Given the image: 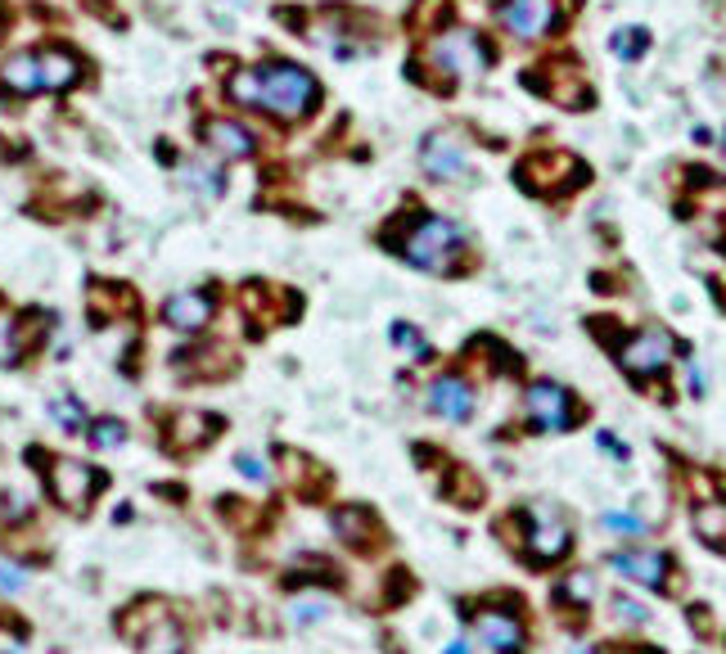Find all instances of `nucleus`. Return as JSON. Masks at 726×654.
Here are the masks:
<instances>
[{"instance_id":"nucleus-1","label":"nucleus","mask_w":726,"mask_h":654,"mask_svg":"<svg viewBox=\"0 0 726 654\" xmlns=\"http://www.w3.org/2000/svg\"><path fill=\"white\" fill-rule=\"evenodd\" d=\"M253 78H257V109H267V113H276L285 122L307 117L316 109V100H320L316 78L307 69H298V63H289V59L257 63Z\"/></svg>"},{"instance_id":"nucleus-2","label":"nucleus","mask_w":726,"mask_h":654,"mask_svg":"<svg viewBox=\"0 0 726 654\" xmlns=\"http://www.w3.org/2000/svg\"><path fill=\"white\" fill-rule=\"evenodd\" d=\"M460 244H466V235H460V226L447 222V217H416V222H407L398 235H392V248H398L411 267L438 272V276L456 267Z\"/></svg>"},{"instance_id":"nucleus-3","label":"nucleus","mask_w":726,"mask_h":654,"mask_svg":"<svg viewBox=\"0 0 726 654\" xmlns=\"http://www.w3.org/2000/svg\"><path fill=\"white\" fill-rule=\"evenodd\" d=\"M117 636L131 641L136 650L150 654H181L185 650V632L176 623V614L167 610V601H136L117 614Z\"/></svg>"},{"instance_id":"nucleus-4","label":"nucleus","mask_w":726,"mask_h":654,"mask_svg":"<svg viewBox=\"0 0 726 654\" xmlns=\"http://www.w3.org/2000/svg\"><path fill=\"white\" fill-rule=\"evenodd\" d=\"M429 59H433V69H442L447 78H460V82H466V78H483L488 63H492L483 37L470 32V28H451V32L433 37L429 41Z\"/></svg>"},{"instance_id":"nucleus-5","label":"nucleus","mask_w":726,"mask_h":654,"mask_svg":"<svg viewBox=\"0 0 726 654\" xmlns=\"http://www.w3.org/2000/svg\"><path fill=\"white\" fill-rule=\"evenodd\" d=\"M519 523H523V551H528V560L533 564H555V560H564L569 555V546H573V538H569V529H564V519L551 510V505H533V510H523L519 514Z\"/></svg>"},{"instance_id":"nucleus-6","label":"nucleus","mask_w":726,"mask_h":654,"mask_svg":"<svg viewBox=\"0 0 726 654\" xmlns=\"http://www.w3.org/2000/svg\"><path fill=\"white\" fill-rule=\"evenodd\" d=\"M100 483H104V474L91 470V466H82V461H50L45 466V488H50V497L63 510H78L82 514L91 505V497L100 492Z\"/></svg>"},{"instance_id":"nucleus-7","label":"nucleus","mask_w":726,"mask_h":654,"mask_svg":"<svg viewBox=\"0 0 726 654\" xmlns=\"http://www.w3.org/2000/svg\"><path fill=\"white\" fill-rule=\"evenodd\" d=\"M560 23L555 0H501V28L519 41H542Z\"/></svg>"},{"instance_id":"nucleus-8","label":"nucleus","mask_w":726,"mask_h":654,"mask_svg":"<svg viewBox=\"0 0 726 654\" xmlns=\"http://www.w3.org/2000/svg\"><path fill=\"white\" fill-rule=\"evenodd\" d=\"M618 361H623V370L636 375V379L664 375L668 361H673V339H668L664 330H641V335H632V339L618 348Z\"/></svg>"},{"instance_id":"nucleus-9","label":"nucleus","mask_w":726,"mask_h":654,"mask_svg":"<svg viewBox=\"0 0 726 654\" xmlns=\"http://www.w3.org/2000/svg\"><path fill=\"white\" fill-rule=\"evenodd\" d=\"M528 416H533V425H538V429L560 433V429H573V416H577V411H573L569 388H560V384L542 379V384L528 388Z\"/></svg>"},{"instance_id":"nucleus-10","label":"nucleus","mask_w":726,"mask_h":654,"mask_svg":"<svg viewBox=\"0 0 726 654\" xmlns=\"http://www.w3.org/2000/svg\"><path fill=\"white\" fill-rule=\"evenodd\" d=\"M213 311H217L213 294L185 289V294H172V298L163 303V325H167V330H181V335H200L204 325L213 320Z\"/></svg>"},{"instance_id":"nucleus-11","label":"nucleus","mask_w":726,"mask_h":654,"mask_svg":"<svg viewBox=\"0 0 726 654\" xmlns=\"http://www.w3.org/2000/svg\"><path fill=\"white\" fill-rule=\"evenodd\" d=\"M573 176H582V167L569 154H555V150H542V154H533L519 167V181L528 190H569Z\"/></svg>"},{"instance_id":"nucleus-12","label":"nucleus","mask_w":726,"mask_h":654,"mask_svg":"<svg viewBox=\"0 0 726 654\" xmlns=\"http://www.w3.org/2000/svg\"><path fill=\"white\" fill-rule=\"evenodd\" d=\"M335 533H339L352 551H361V555H370V551L384 546V523H379L375 510H366V505H344V510H335Z\"/></svg>"},{"instance_id":"nucleus-13","label":"nucleus","mask_w":726,"mask_h":654,"mask_svg":"<svg viewBox=\"0 0 726 654\" xmlns=\"http://www.w3.org/2000/svg\"><path fill=\"white\" fill-rule=\"evenodd\" d=\"M429 411L447 416V420H470L474 416V392L466 379H456V375H442L429 384Z\"/></svg>"},{"instance_id":"nucleus-14","label":"nucleus","mask_w":726,"mask_h":654,"mask_svg":"<svg viewBox=\"0 0 726 654\" xmlns=\"http://www.w3.org/2000/svg\"><path fill=\"white\" fill-rule=\"evenodd\" d=\"M204 145L217 154V159H248L253 154V131L231 122V117H208L204 122Z\"/></svg>"},{"instance_id":"nucleus-15","label":"nucleus","mask_w":726,"mask_h":654,"mask_svg":"<svg viewBox=\"0 0 726 654\" xmlns=\"http://www.w3.org/2000/svg\"><path fill=\"white\" fill-rule=\"evenodd\" d=\"M420 163H425V172L429 176H438V181H451V176H460L466 172V163H470V154H466V145H460L456 136H429L425 141V150H420Z\"/></svg>"},{"instance_id":"nucleus-16","label":"nucleus","mask_w":726,"mask_h":654,"mask_svg":"<svg viewBox=\"0 0 726 654\" xmlns=\"http://www.w3.org/2000/svg\"><path fill=\"white\" fill-rule=\"evenodd\" d=\"M610 564L645 586H654V592H664L668 586V555H658V551H618L610 555Z\"/></svg>"},{"instance_id":"nucleus-17","label":"nucleus","mask_w":726,"mask_h":654,"mask_svg":"<svg viewBox=\"0 0 726 654\" xmlns=\"http://www.w3.org/2000/svg\"><path fill=\"white\" fill-rule=\"evenodd\" d=\"M217 429H222V420L208 416V411H181V416H172L167 447H172V451H194V447H204Z\"/></svg>"},{"instance_id":"nucleus-18","label":"nucleus","mask_w":726,"mask_h":654,"mask_svg":"<svg viewBox=\"0 0 726 654\" xmlns=\"http://www.w3.org/2000/svg\"><path fill=\"white\" fill-rule=\"evenodd\" d=\"M474 627H479L483 645H492L497 654H519V650H523V627H519V619H510V614L479 610V614H474Z\"/></svg>"},{"instance_id":"nucleus-19","label":"nucleus","mask_w":726,"mask_h":654,"mask_svg":"<svg viewBox=\"0 0 726 654\" xmlns=\"http://www.w3.org/2000/svg\"><path fill=\"white\" fill-rule=\"evenodd\" d=\"M37 63H41V86H45V91H69V86L82 78V63H78L73 50L45 45V50H37Z\"/></svg>"},{"instance_id":"nucleus-20","label":"nucleus","mask_w":726,"mask_h":654,"mask_svg":"<svg viewBox=\"0 0 726 654\" xmlns=\"http://www.w3.org/2000/svg\"><path fill=\"white\" fill-rule=\"evenodd\" d=\"M0 86L10 95H37L45 91L41 86V63H37V50H23V54H10L6 69H0Z\"/></svg>"},{"instance_id":"nucleus-21","label":"nucleus","mask_w":726,"mask_h":654,"mask_svg":"<svg viewBox=\"0 0 726 654\" xmlns=\"http://www.w3.org/2000/svg\"><path fill=\"white\" fill-rule=\"evenodd\" d=\"M104 311H109V320H113V316H136V294H131L126 285H104V280H95V285H91V316L104 320Z\"/></svg>"},{"instance_id":"nucleus-22","label":"nucleus","mask_w":726,"mask_h":654,"mask_svg":"<svg viewBox=\"0 0 726 654\" xmlns=\"http://www.w3.org/2000/svg\"><path fill=\"white\" fill-rule=\"evenodd\" d=\"M231 352L226 348H200V352H176V370L190 379H213V375H231Z\"/></svg>"},{"instance_id":"nucleus-23","label":"nucleus","mask_w":726,"mask_h":654,"mask_svg":"<svg viewBox=\"0 0 726 654\" xmlns=\"http://www.w3.org/2000/svg\"><path fill=\"white\" fill-rule=\"evenodd\" d=\"M691 523H695V533L708 546H726V501L722 497L717 501H699L695 514H691Z\"/></svg>"},{"instance_id":"nucleus-24","label":"nucleus","mask_w":726,"mask_h":654,"mask_svg":"<svg viewBox=\"0 0 726 654\" xmlns=\"http://www.w3.org/2000/svg\"><path fill=\"white\" fill-rule=\"evenodd\" d=\"M23 352H28L23 320H0V366H19Z\"/></svg>"},{"instance_id":"nucleus-25","label":"nucleus","mask_w":726,"mask_h":654,"mask_svg":"<svg viewBox=\"0 0 726 654\" xmlns=\"http://www.w3.org/2000/svg\"><path fill=\"white\" fill-rule=\"evenodd\" d=\"M126 442V425L122 420H95L91 425V447L95 451H109V447H122Z\"/></svg>"},{"instance_id":"nucleus-26","label":"nucleus","mask_w":726,"mask_h":654,"mask_svg":"<svg viewBox=\"0 0 726 654\" xmlns=\"http://www.w3.org/2000/svg\"><path fill=\"white\" fill-rule=\"evenodd\" d=\"M479 497H483V488H479L466 470H456V483H447V501H456V505H479Z\"/></svg>"},{"instance_id":"nucleus-27","label":"nucleus","mask_w":726,"mask_h":654,"mask_svg":"<svg viewBox=\"0 0 726 654\" xmlns=\"http://www.w3.org/2000/svg\"><path fill=\"white\" fill-rule=\"evenodd\" d=\"M50 411H54V420L69 429V433H78V429L86 425V411H82V402H73V398H54Z\"/></svg>"},{"instance_id":"nucleus-28","label":"nucleus","mask_w":726,"mask_h":654,"mask_svg":"<svg viewBox=\"0 0 726 654\" xmlns=\"http://www.w3.org/2000/svg\"><path fill=\"white\" fill-rule=\"evenodd\" d=\"M610 45H614V54H623V59H636V54L650 45V37H645L641 28H623V32H614V37H610Z\"/></svg>"},{"instance_id":"nucleus-29","label":"nucleus","mask_w":726,"mask_h":654,"mask_svg":"<svg viewBox=\"0 0 726 654\" xmlns=\"http://www.w3.org/2000/svg\"><path fill=\"white\" fill-rule=\"evenodd\" d=\"M226 95L235 100V104H257V78H253V69H244V73H235L231 82H226Z\"/></svg>"},{"instance_id":"nucleus-30","label":"nucleus","mask_w":726,"mask_h":654,"mask_svg":"<svg viewBox=\"0 0 726 654\" xmlns=\"http://www.w3.org/2000/svg\"><path fill=\"white\" fill-rule=\"evenodd\" d=\"M591 592H596V582H591V573H573V578L564 582V596H569V601H577V605H582V601H591Z\"/></svg>"},{"instance_id":"nucleus-31","label":"nucleus","mask_w":726,"mask_h":654,"mask_svg":"<svg viewBox=\"0 0 726 654\" xmlns=\"http://www.w3.org/2000/svg\"><path fill=\"white\" fill-rule=\"evenodd\" d=\"M235 466H239V474H244V479H253V483H267V479H272V474H267V466H262L257 456H248V451H239V456H235Z\"/></svg>"},{"instance_id":"nucleus-32","label":"nucleus","mask_w":726,"mask_h":654,"mask_svg":"<svg viewBox=\"0 0 726 654\" xmlns=\"http://www.w3.org/2000/svg\"><path fill=\"white\" fill-rule=\"evenodd\" d=\"M601 523H605L610 533H641V519H632V514H614V510H610Z\"/></svg>"},{"instance_id":"nucleus-33","label":"nucleus","mask_w":726,"mask_h":654,"mask_svg":"<svg viewBox=\"0 0 726 654\" xmlns=\"http://www.w3.org/2000/svg\"><path fill=\"white\" fill-rule=\"evenodd\" d=\"M614 614L627 619V623H645V619H650V610H641V605L627 601V596H614Z\"/></svg>"},{"instance_id":"nucleus-34","label":"nucleus","mask_w":726,"mask_h":654,"mask_svg":"<svg viewBox=\"0 0 726 654\" xmlns=\"http://www.w3.org/2000/svg\"><path fill=\"white\" fill-rule=\"evenodd\" d=\"M23 569H14V564H0V586H6V592H23Z\"/></svg>"},{"instance_id":"nucleus-35","label":"nucleus","mask_w":726,"mask_h":654,"mask_svg":"<svg viewBox=\"0 0 726 654\" xmlns=\"http://www.w3.org/2000/svg\"><path fill=\"white\" fill-rule=\"evenodd\" d=\"M320 614H325V601H298V605H294V619H298V623H311V619H320Z\"/></svg>"},{"instance_id":"nucleus-36","label":"nucleus","mask_w":726,"mask_h":654,"mask_svg":"<svg viewBox=\"0 0 726 654\" xmlns=\"http://www.w3.org/2000/svg\"><path fill=\"white\" fill-rule=\"evenodd\" d=\"M447 654H470V650H466V641H451V645H447Z\"/></svg>"}]
</instances>
